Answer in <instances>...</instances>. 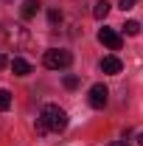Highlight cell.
Returning <instances> with one entry per match:
<instances>
[{
  "mask_svg": "<svg viewBox=\"0 0 143 146\" xmlns=\"http://www.w3.org/2000/svg\"><path fill=\"white\" fill-rule=\"evenodd\" d=\"M101 70L109 73V76H115V73L124 70V62H121L118 56H104V59H101Z\"/></svg>",
  "mask_w": 143,
  "mask_h": 146,
  "instance_id": "obj_5",
  "label": "cell"
},
{
  "mask_svg": "<svg viewBox=\"0 0 143 146\" xmlns=\"http://www.w3.org/2000/svg\"><path fill=\"white\" fill-rule=\"evenodd\" d=\"M9 107H11V93L0 87V110H9Z\"/></svg>",
  "mask_w": 143,
  "mask_h": 146,
  "instance_id": "obj_11",
  "label": "cell"
},
{
  "mask_svg": "<svg viewBox=\"0 0 143 146\" xmlns=\"http://www.w3.org/2000/svg\"><path fill=\"white\" fill-rule=\"evenodd\" d=\"M39 118L45 121V127L51 129V132H65L68 129V112L59 107V104H45Z\"/></svg>",
  "mask_w": 143,
  "mask_h": 146,
  "instance_id": "obj_1",
  "label": "cell"
},
{
  "mask_svg": "<svg viewBox=\"0 0 143 146\" xmlns=\"http://www.w3.org/2000/svg\"><path fill=\"white\" fill-rule=\"evenodd\" d=\"M48 23H51V25L62 23V11H59V9H51V11H48Z\"/></svg>",
  "mask_w": 143,
  "mask_h": 146,
  "instance_id": "obj_12",
  "label": "cell"
},
{
  "mask_svg": "<svg viewBox=\"0 0 143 146\" xmlns=\"http://www.w3.org/2000/svg\"><path fill=\"white\" fill-rule=\"evenodd\" d=\"M109 14V0H98L95 6H93V17L95 20H107Z\"/></svg>",
  "mask_w": 143,
  "mask_h": 146,
  "instance_id": "obj_7",
  "label": "cell"
},
{
  "mask_svg": "<svg viewBox=\"0 0 143 146\" xmlns=\"http://www.w3.org/2000/svg\"><path fill=\"white\" fill-rule=\"evenodd\" d=\"M65 87L68 90H76L79 87V76H65Z\"/></svg>",
  "mask_w": 143,
  "mask_h": 146,
  "instance_id": "obj_13",
  "label": "cell"
},
{
  "mask_svg": "<svg viewBox=\"0 0 143 146\" xmlns=\"http://www.w3.org/2000/svg\"><path fill=\"white\" fill-rule=\"evenodd\" d=\"M9 65H11V70L17 73V76H28V73H31V62H28V59H23V56H14Z\"/></svg>",
  "mask_w": 143,
  "mask_h": 146,
  "instance_id": "obj_6",
  "label": "cell"
},
{
  "mask_svg": "<svg viewBox=\"0 0 143 146\" xmlns=\"http://www.w3.org/2000/svg\"><path fill=\"white\" fill-rule=\"evenodd\" d=\"M6 65H9V62H6V56L0 54V68H6Z\"/></svg>",
  "mask_w": 143,
  "mask_h": 146,
  "instance_id": "obj_17",
  "label": "cell"
},
{
  "mask_svg": "<svg viewBox=\"0 0 143 146\" xmlns=\"http://www.w3.org/2000/svg\"><path fill=\"white\" fill-rule=\"evenodd\" d=\"M138 141H140V146H143V132H140V135H138Z\"/></svg>",
  "mask_w": 143,
  "mask_h": 146,
  "instance_id": "obj_18",
  "label": "cell"
},
{
  "mask_svg": "<svg viewBox=\"0 0 143 146\" xmlns=\"http://www.w3.org/2000/svg\"><path fill=\"white\" fill-rule=\"evenodd\" d=\"M109 146H129V143H126V141H112Z\"/></svg>",
  "mask_w": 143,
  "mask_h": 146,
  "instance_id": "obj_16",
  "label": "cell"
},
{
  "mask_svg": "<svg viewBox=\"0 0 143 146\" xmlns=\"http://www.w3.org/2000/svg\"><path fill=\"white\" fill-rule=\"evenodd\" d=\"M135 3H138V0H121V3H118V9L129 11V9H135Z\"/></svg>",
  "mask_w": 143,
  "mask_h": 146,
  "instance_id": "obj_15",
  "label": "cell"
},
{
  "mask_svg": "<svg viewBox=\"0 0 143 146\" xmlns=\"http://www.w3.org/2000/svg\"><path fill=\"white\" fill-rule=\"evenodd\" d=\"M98 42L107 45L109 51H121V34H118L115 28H101V31H98Z\"/></svg>",
  "mask_w": 143,
  "mask_h": 146,
  "instance_id": "obj_4",
  "label": "cell"
},
{
  "mask_svg": "<svg viewBox=\"0 0 143 146\" xmlns=\"http://www.w3.org/2000/svg\"><path fill=\"white\" fill-rule=\"evenodd\" d=\"M124 31H126L129 36H138V34H140V23H138V20H126Z\"/></svg>",
  "mask_w": 143,
  "mask_h": 146,
  "instance_id": "obj_10",
  "label": "cell"
},
{
  "mask_svg": "<svg viewBox=\"0 0 143 146\" xmlns=\"http://www.w3.org/2000/svg\"><path fill=\"white\" fill-rule=\"evenodd\" d=\"M14 39H17V42H25V39H28V34H25L23 25H14V31H9V42H14Z\"/></svg>",
  "mask_w": 143,
  "mask_h": 146,
  "instance_id": "obj_9",
  "label": "cell"
},
{
  "mask_svg": "<svg viewBox=\"0 0 143 146\" xmlns=\"http://www.w3.org/2000/svg\"><path fill=\"white\" fill-rule=\"evenodd\" d=\"M34 129H36V135H48V132H51V129L45 127V121H42V118H36V124H34Z\"/></svg>",
  "mask_w": 143,
  "mask_h": 146,
  "instance_id": "obj_14",
  "label": "cell"
},
{
  "mask_svg": "<svg viewBox=\"0 0 143 146\" xmlns=\"http://www.w3.org/2000/svg\"><path fill=\"white\" fill-rule=\"evenodd\" d=\"M36 11H39V3H36V0H25V3H23V17L25 20H31Z\"/></svg>",
  "mask_w": 143,
  "mask_h": 146,
  "instance_id": "obj_8",
  "label": "cell"
},
{
  "mask_svg": "<svg viewBox=\"0 0 143 146\" xmlns=\"http://www.w3.org/2000/svg\"><path fill=\"white\" fill-rule=\"evenodd\" d=\"M45 68H51V70H65V68H70L73 62V54L70 51H62V48H51V51H45Z\"/></svg>",
  "mask_w": 143,
  "mask_h": 146,
  "instance_id": "obj_2",
  "label": "cell"
},
{
  "mask_svg": "<svg viewBox=\"0 0 143 146\" xmlns=\"http://www.w3.org/2000/svg\"><path fill=\"white\" fill-rule=\"evenodd\" d=\"M107 98H109V90L104 87V84H93L90 93H87V101H90L93 110H104L107 107Z\"/></svg>",
  "mask_w": 143,
  "mask_h": 146,
  "instance_id": "obj_3",
  "label": "cell"
}]
</instances>
